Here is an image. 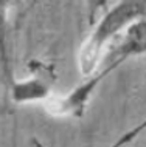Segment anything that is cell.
Listing matches in <instances>:
<instances>
[{
	"mask_svg": "<svg viewBox=\"0 0 146 147\" xmlns=\"http://www.w3.org/2000/svg\"><path fill=\"white\" fill-rule=\"evenodd\" d=\"M30 76L22 81L14 79L10 85L11 99L16 104H28V102H47L53 96V85L56 81L54 67L44 61L28 62Z\"/></svg>",
	"mask_w": 146,
	"mask_h": 147,
	"instance_id": "3",
	"label": "cell"
},
{
	"mask_svg": "<svg viewBox=\"0 0 146 147\" xmlns=\"http://www.w3.org/2000/svg\"><path fill=\"white\" fill-rule=\"evenodd\" d=\"M146 54V19L132 23L120 37H117L104 51L96 71L86 78L79 85L64 96H51L44 102L45 110L53 116L81 118L86 113L87 104L100 84L126 61Z\"/></svg>",
	"mask_w": 146,
	"mask_h": 147,
	"instance_id": "1",
	"label": "cell"
},
{
	"mask_svg": "<svg viewBox=\"0 0 146 147\" xmlns=\"http://www.w3.org/2000/svg\"><path fill=\"white\" fill-rule=\"evenodd\" d=\"M31 147H44V146H42V142L37 138H31Z\"/></svg>",
	"mask_w": 146,
	"mask_h": 147,
	"instance_id": "5",
	"label": "cell"
},
{
	"mask_svg": "<svg viewBox=\"0 0 146 147\" xmlns=\"http://www.w3.org/2000/svg\"><path fill=\"white\" fill-rule=\"evenodd\" d=\"M140 19H146V0H121L110 6L81 47L78 67L82 76H92L107 47Z\"/></svg>",
	"mask_w": 146,
	"mask_h": 147,
	"instance_id": "2",
	"label": "cell"
},
{
	"mask_svg": "<svg viewBox=\"0 0 146 147\" xmlns=\"http://www.w3.org/2000/svg\"><path fill=\"white\" fill-rule=\"evenodd\" d=\"M11 2L0 0V71L10 87L14 82V74L11 70V51H10V23H8V13H10Z\"/></svg>",
	"mask_w": 146,
	"mask_h": 147,
	"instance_id": "4",
	"label": "cell"
}]
</instances>
